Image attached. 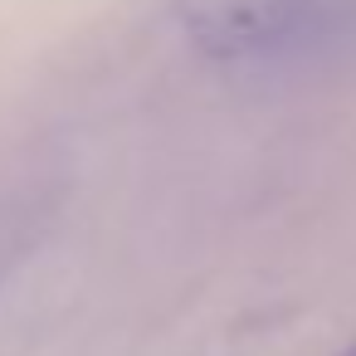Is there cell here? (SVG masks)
<instances>
[{
  "mask_svg": "<svg viewBox=\"0 0 356 356\" xmlns=\"http://www.w3.org/2000/svg\"><path fill=\"white\" fill-rule=\"evenodd\" d=\"M171 15L220 69H312L356 54V0H171Z\"/></svg>",
  "mask_w": 356,
  "mask_h": 356,
  "instance_id": "cell-1",
  "label": "cell"
},
{
  "mask_svg": "<svg viewBox=\"0 0 356 356\" xmlns=\"http://www.w3.org/2000/svg\"><path fill=\"white\" fill-rule=\"evenodd\" d=\"M337 356H356V341H351V346H341V351H337Z\"/></svg>",
  "mask_w": 356,
  "mask_h": 356,
  "instance_id": "cell-2",
  "label": "cell"
}]
</instances>
